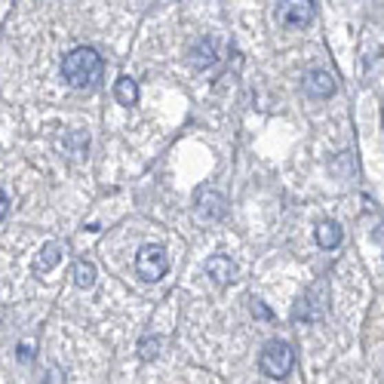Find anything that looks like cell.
<instances>
[{
    "instance_id": "obj_1",
    "label": "cell",
    "mask_w": 384,
    "mask_h": 384,
    "mask_svg": "<svg viewBox=\"0 0 384 384\" xmlns=\"http://www.w3.org/2000/svg\"><path fill=\"white\" fill-rule=\"evenodd\" d=\"M102 74V56L92 46H77L62 58V77L71 86H92Z\"/></svg>"
},
{
    "instance_id": "obj_2",
    "label": "cell",
    "mask_w": 384,
    "mask_h": 384,
    "mask_svg": "<svg viewBox=\"0 0 384 384\" xmlns=\"http://www.w3.org/2000/svg\"><path fill=\"white\" fill-rule=\"evenodd\" d=\"M295 366V354L292 348H289L286 341H268L262 350V356H258V369H262L268 378H286L289 372H292Z\"/></svg>"
},
{
    "instance_id": "obj_3",
    "label": "cell",
    "mask_w": 384,
    "mask_h": 384,
    "mask_svg": "<svg viewBox=\"0 0 384 384\" xmlns=\"http://www.w3.org/2000/svg\"><path fill=\"white\" fill-rule=\"evenodd\" d=\"M326 301H329V283L326 280H317L314 286H310L308 292H304L301 299L295 301L292 317L299 323H317V320H323V314H326Z\"/></svg>"
},
{
    "instance_id": "obj_4",
    "label": "cell",
    "mask_w": 384,
    "mask_h": 384,
    "mask_svg": "<svg viewBox=\"0 0 384 384\" xmlns=\"http://www.w3.org/2000/svg\"><path fill=\"white\" fill-rule=\"evenodd\" d=\"M167 270H169V255H167V249H163L160 243H145V246L138 249L136 274L142 277V280L154 283V280H160Z\"/></svg>"
},
{
    "instance_id": "obj_5",
    "label": "cell",
    "mask_w": 384,
    "mask_h": 384,
    "mask_svg": "<svg viewBox=\"0 0 384 384\" xmlns=\"http://www.w3.org/2000/svg\"><path fill=\"white\" fill-rule=\"evenodd\" d=\"M218 52H222V43H218V37H200V41L191 46L188 62H191V68L206 71V68H213V65L218 62Z\"/></svg>"
},
{
    "instance_id": "obj_6",
    "label": "cell",
    "mask_w": 384,
    "mask_h": 384,
    "mask_svg": "<svg viewBox=\"0 0 384 384\" xmlns=\"http://www.w3.org/2000/svg\"><path fill=\"white\" fill-rule=\"evenodd\" d=\"M314 12H317L314 3H283L277 19H280L283 28H304L314 19Z\"/></svg>"
},
{
    "instance_id": "obj_7",
    "label": "cell",
    "mask_w": 384,
    "mask_h": 384,
    "mask_svg": "<svg viewBox=\"0 0 384 384\" xmlns=\"http://www.w3.org/2000/svg\"><path fill=\"white\" fill-rule=\"evenodd\" d=\"M304 92L310 98H329L335 92V77L323 68H314L304 74Z\"/></svg>"
},
{
    "instance_id": "obj_8",
    "label": "cell",
    "mask_w": 384,
    "mask_h": 384,
    "mask_svg": "<svg viewBox=\"0 0 384 384\" xmlns=\"http://www.w3.org/2000/svg\"><path fill=\"white\" fill-rule=\"evenodd\" d=\"M206 274L213 277L218 286H228V283L234 280L237 268H234V262H231L228 255H213V258H206Z\"/></svg>"
},
{
    "instance_id": "obj_9",
    "label": "cell",
    "mask_w": 384,
    "mask_h": 384,
    "mask_svg": "<svg viewBox=\"0 0 384 384\" xmlns=\"http://www.w3.org/2000/svg\"><path fill=\"white\" fill-rule=\"evenodd\" d=\"M62 255H65L62 243H56V240L43 243V249H41V253H37V258H34V270H37V274H50V270L56 268L58 262H62Z\"/></svg>"
},
{
    "instance_id": "obj_10",
    "label": "cell",
    "mask_w": 384,
    "mask_h": 384,
    "mask_svg": "<svg viewBox=\"0 0 384 384\" xmlns=\"http://www.w3.org/2000/svg\"><path fill=\"white\" fill-rule=\"evenodd\" d=\"M224 213H228V203H224V197L218 191L200 194V206H197V215L200 218H222Z\"/></svg>"
},
{
    "instance_id": "obj_11",
    "label": "cell",
    "mask_w": 384,
    "mask_h": 384,
    "mask_svg": "<svg viewBox=\"0 0 384 384\" xmlns=\"http://www.w3.org/2000/svg\"><path fill=\"white\" fill-rule=\"evenodd\" d=\"M114 98L123 108H132V105L138 102V83L132 81V77H120V81L114 83Z\"/></svg>"
},
{
    "instance_id": "obj_12",
    "label": "cell",
    "mask_w": 384,
    "mask_h": 384,
    "mask_svg": "<svg viewBox=\"0 0 384 384\" xmlns=\"http://www.w3.org/2000/svg\"><path fill=\"white\" fill-rule=\"evenodd\" d=\"M317 243L323 249H335L341 243V228L339 222H320L317 224Z\"/></svg>"
},
{
    "instance_id": "obj_13",
    "label": "cell",
    "mask_w": 384,
    "mask_h": 384,
    "mask_svg": "<svg viewBox=\"0 0 384 384\" xmlns=\"http://www.w3.org/2000/svg\"><path fill=\"white\" fill-rule=\"evenodd\" d=\"M71 277H74V283L81 289H89L92 283H96V264L92 262H74V270H71Z\"/></svg>"
},
{
    "instance_id": "obj_14",
    "label": "cell",
    "mask_w": 384,
    "mask_h": 384,
    "mask_svg": "<svg viewBox=\"0 0 384 384\" xmlns=\"http://www.w3.org/2000/svg\"><path fill=\"white\" fill-rule=\"evenodd\" d=\"M157 354H160V339H157V335H145V339L138 341V356H142V360H154Z\"/></svg>"
},
{
    "instance_id": "obj_15",
    "label": "cell",
    "mask_w": 384,
    "mask_h": 384,
    "mask_svg": "<svg viewBox=\"0 0 384 384\" xmlns=\"http://www.w3.org/2000/svg\"><path fill=\"white\" fill-rule=\"evenodd\" d=\"M253 314L258 317V320H264V323H270L274 320V314H270V308L264 301H258V299H253Z\"/></svg>"
},
{
    "instance_id": "obj_16",
    "label": "cell",
    "mask_w": 384,
    "mask_h": 384,
    "mask_svg": "<svg viewBox=\"0 0 384 384\" xmlns=\"http://www.w3.org/2000/svg\"><path fill=\"white\" fill-rule=\"evenodd\" d=\"M6 209H10V203H6V194H3V191H0V222H3V218H6Z\"/></svg>"
}]
</instances>
